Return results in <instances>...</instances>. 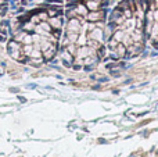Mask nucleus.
<instances>
[{"mask_svg": "<svg viewBox=\"0 0 158 157\" xmlns=\"http://www.w3.org/2000/svg\"><path fill=\"white\" fill-rule=\"evenodd\" d=\"M104 17H106V11L104 10H96V11H89L87 15L85 17L87 22H97V21H103Z\"/></svg>", "mask_w": 158, "mask_h": 157, "instance_id": "1", "label": "nucleus"}, {"mask_svg": "<svg viewBox=\"0 0 158 157\" xmlns=\"http://www.w3.org/2000/svg\"><path fill=\"white\" fill-rule=\"evenodd\" d=\"M47 3H53V4H56V3H57V4H61V3H63V0H47Z\"/></svg>", "mask_w": 158, "mask_h": 157, "instance_id": "2", "label": "nucleus"}]
</instances>
